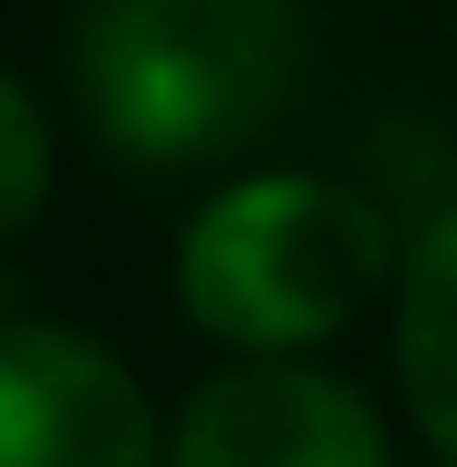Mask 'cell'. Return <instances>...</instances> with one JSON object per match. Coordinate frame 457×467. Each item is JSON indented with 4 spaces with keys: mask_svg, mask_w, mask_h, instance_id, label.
I'll return each instance as SVG.
<instances>
[{
    "mask_svg": "<svg viewBox=\"0 0 457 467\" xmlns=\"http://www.w3.org/2000/svg\"><path fill=\"white\" fill-rule=\"evenodd\" d=\"M302 11L291 0H104L73 42L84 125L125 167H198L250 146L291 104Z\"/></svg>",
    "mask_w": 457,
    "mask_h": 467,
    "instance_id": "cell-1",
    "label": "cell"
},
{
    "mask_svg": "<svg viewBox=\"0 0 457 467\" xmlns=\"http://www.w3.org/2000/svg\"><path fill=\"white\" fill-rule=\"evenodd\" d=\"M385 281H395L385 208L333 177H291V167L219 187L187 218V250H177L187 322L250 364H291V353L354 333Z\"/></svg>",
    "mask_w": 457,
    "mask_h": 467,
    "instance_id": "cell-2",
    "label": "cell"
},
{
    "mask_svg": "<svg viewBox=\"0 0 457 467\" xmlns=\"http://www.w3.org/2000/svg\"><path fill=\"white\" fill-rule=\"evenodd\" d=\"M0 467H167L146 384L94 333L0 322Z\"/></svg>",
    "mask_w": 457,
    "mask_h": 467,
    "instance_id": "cell-3",
    "label": "cell"
},
{
    "mask_svg": "<svg viewBox=\"0 0 457 467\" xmlns=\"http://www.w3.org/2000/svg\"><path fill=\"white\" fill-rule=\"evenodd\" d=\"M167 467H395V457H385V416L343 374L229 364L187 395Z\"/></svg>",
    "mask_w": 457,
    "mask_h": 467,
    "instance_id": "cell-4",
    "label": "cell"
},
{
    "mask_svg": "<svg viewBox=\"0 0 457 467\" xmlns=\"http://www.w3.org/2000/svg\"><path fill=\"white\" fill-rule=\"evenodd\" d=\"M395 374H406L416 436L457 467V208L426 218L395 270Z\"/></svg>",
    "mask_w": 457,
    "mask_h": 467,
    "instance_id": "cell-5",
    "label": "cell"
},
{
    "mask_svg": "<svg viewBox=\"0 0 457 467\" xmlns=\"http://www.w3.org/2000/svg\"><path fill=\"white\" fill-rule=\"evenodd\" d=\"M42 198H52V125H42L32 84L0 63V239H11V229H32Z\"/></svg>",
    "mask_w": 457,
    "mask_h": 467,
    "instance_id": "cell-6",
    "label": "cell"
}]
</instances>
